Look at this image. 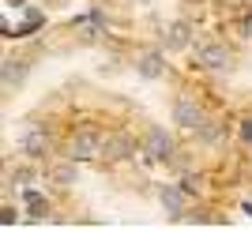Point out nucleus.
Returning a JSON list of instances; mask_svg holds the SVG:
<instances>
[{"mask_svg": "<svg viewBox=\"0 0 252 248\" xmlns=\"http://www.w3.org/2000/svg\"><path fill=\"white\" fill-rule=\"evenodd\" d=\"M173 124H181V128H200L203 124V105L192 98V94H181L177 102H173Z\"/></svg>", "mask_w": 252, "mask_h": 248, "instance_id": "1", "label": "nucleus"}, {"mask_svg": "<svg viewBox=\"0 0 252 248\" xmlns=\"http://www.w3.org/2000/svg\"><path fill=\"white\" fill-rule=\"evenodd\" d=\"M102 155V135L98 132H75L68 139V158L75 162H87V158H98Z\"/></svg>", "mask_w": 252, "mask_h": 248, "instance_id": "2", "label": "nucleus"}, {"mask_svg": "<svg viewBox=\"0 0 252 248\" xmlns=\"http://www.w3.org/2000/svg\"><path fill=\"white\" fill-rule=\"evenodd\" d=\"M143 155H147L151 162H166V158L173 155V135H169L166 128H151L147 139H143Z\"/></svg>", "mask_w": 252, "mask_h": 248, "instance_id": "3", "label": "nucleus"}, {"mask_svg": "<svg viewBox=\"0 0 252 248\" xmlns=\"http://www.w3.org/2000/svg\"><path fill=\"white\" fill-rule=\"evenodd\" d=\"M102 155L113 158V162H125V158L136 155V139H132L128 132H109L102 139Z\"/></svg>", "mask_w": 252, "mask_h": 248, "instance_id": "4", "label": "nucleus"}, {"mask_svg": "<svg viewBox=\"0 0 252 248\" xmlns=\"http://www.w3.org/2000/svg\"><path fill=\"white\" fill-rule=\"evenodd\" d=\"M19 151L31 162H42L45 155H49V135L42 132V128H27V132L19 135Z\"/></svg>", "mask_w": 252, "mask_h": 248, "instance_id": "5", "label": "nucleus"}, {"mask_svg": "<svg viewBox=\"0 0 252 248\" xmlns=\"http://www.w3.org/2000/svg\"><path fill=\"white\" fill-rule=\"evenodd\" d=\"M158 203H162V211L169 218H181L185 203H189V192H185V185H162L158 188Z\"/></svg>", "mask_w": 252, "mask_h": 248, "instance_id": "6", "label": "nucleus"}, {"mask_svg": "<svg viewBox=\"0 0 252 248\" xmlns=\"http://www.w3.org/2000/svg\"><path fill=\"white\" fill-rule=\"evenodd\" d=\"M136 75H143V79H162L166 75V61H162V53L158 49H147L136 57Z\"/></svg>", "mask_w": 252, "mask_h": 248, "instance_id": "7", "label": "nucleus"}, {"mask_svg": "<svg viewBox=\"0 0 252 248\" xmlns=\"http://www.w3.org/2000/svg\"><path fill=\"white\" fill-rule=\"evenodd\" d=\"M196 64H203V68H211V72H219V68L230 64V53L222 49V45H215V41H207V45H196Z\"/></svg>", "mask_w": 252, "mask_h": 248, "instance_id": "8", "label": "nucleus"}, {"mask_svg": "<svg viewBox=\"0 0 252 248\" xmlns=\"http://www.w3.org/2000/svg\"><path fill=\"white\" fill-rule=\"evenodd\" d=\"M75 177H79V169H75V158H68V162H57V165L49 169V181H53V185H61V188L75 185Z\"/></svg>", "mask_w": 252, "mask_h": 248, "instance_id": "9", "label": "nucleus"}, {"mask_svg": "<svg viewBox=\"0 0 252 248\" xmlns=\"http://www.w3.org/2000/svg\"><path fill=\"white\" fill-rule=\"evenodd\" d=\"M222 135H226V124L222 121H203L200 128H196V139H200V143H222Z\"/></svg>", "mask_w": 252, "mask_h": 248, "instance_id": "10", "label": "nucleus"}, {"mask_svg": "<svg viewBox=\"0 0 252 248\" xmlns=\"http://www.w3.org/2000/svg\"><path fill=\"white\" fill-rule=\"evenodd\" d=\"M189 45V23H169L166 27V49H185Z\"/></svg>", "mask_w": 252, "mask_h": 248, "instance_id": "11", "label": "nucleus"}, {"mask_svg": "<svg viewBox=\"0 0 252 248\" xmlns=\"http://www.w3.org/2000/svg\"><path fill=\"white\" fill-rule=\"evenodd\" d=\"M23 75H27V64H23V61H4V87L19 83Z\"/></svg>", "mask_w": 252, "mask_h": 248, "instance_id": "12", "label": "nucleus"}, {"mask_svg": "<svg viewBox=\"0 0 252 248\" xmlns=\"http://www.w3.org/2000/svg\"><path fill=\"white\" fill-rule=\"evenodd\" d=\"M8 181H19V185H31V181H34V169H15V177H8Z\"/></svg>", "mask_w": 252, "mask_h": 248, "instance_id": "13", "label": "nucleus"}, {"mask_svg": "<svg viewBox=\"0 0 252 248\" xmlns=\"http://www.w3.org/2000/svg\"><path fill=\"white\" fill-rule=\"evenodd\" d=\"M15 215H19V211H15V207H4V215H0V222H4V226H11V222H15Z\"/></svg>", "mask_w": 252, "mask_h": 248, "instance_id": "14", "label": "nucleus"}, {"mask_svg": "<svg viewBox=\"0 0 252 248\" xmlns=\"http://www.w3.org/2000/svg\"><path fill=\"white\" fill-rule=\"evenodd\" d=\"M241 139H249V143H252V117H249V121H241Z\"/></svg>", "mask_w": 252, "mask_h": 248, "instance_id": "15", "label": "nucleus"}]
</instances>
